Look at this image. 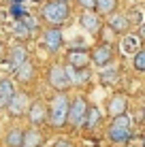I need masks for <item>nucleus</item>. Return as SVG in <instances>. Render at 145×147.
Segmentation results:
<instances>
[{"label": "nucleus", "mask_w": 145, "mask_h": 147, "mask_svg": "<svg viewBox=\"0 0 145 147\" xmlns=\"http://www.w3.org/2000/svg\"><path fill=\"white\" fill-rule=\"evenodd\" d=\"M68 111H71V100H68L66 92H58L49 105V113H47L49 126L51 128H64L68 124Z\"/></svg>", "instance_id": "nucleus-1"}, {"label": "nucleus", "mask_w": 145, "mask_h": 147, "mask_svg": "<svg viewBox=\"0 0 145 147\" xmlns=\"http://www.w3.org/2000/svg\"><path fill=\"white\" fill-rule=\"evenodd\" d=\"M71 15V7L66 0H47L41 7V17L47 24H51V28H60Z\"/></svg>", "instance_id": "nucleus-2"}, {"label": "nucleus", "mask_w": 145, "mask_h": 147, "mask_svg": "<svg viewBox=\"0 0 145 147\" xmlns=\"http://www.w3.org/2000/svg\"><path fill=\"white\" fill-rule=\"evenodd\" d=\"M107 136L111 143H128L132 136L130 128V117L128 115H119V117L111 119V126L107 128Z\"/></svg>", "instance_id": "nucleus-3"}, {"label": "nucleus", "mask_w": 145, "mask_h": 147, "mask_svg": "<svg viewBox=\"0 0 145 147\" xmlns=\"http://www.w3.org/2000/svg\"><path fill=\"white\" fill-rule=\"evenodd\" d=\"M88 100L83 96H77L75 100H71V111H68V124L71 128H81L86 126V117H88Z\"/></svg>", "instance_id": "nucleus-4"}, {"label": "nucleus", "mask_w": 145, "mask_h": 147, "mask_svg": "<svg viewBox=\"0 0 145 147\" xmlns=\"http://www.w3.org/2000/svg\"><path fill=\"white\" fill-rule=\"evenodd\" d=\"M47 79H49V85H51L53 90H58V92H66V88L71 85V79H68V75H66V68L60 66V64H53V66L49 68Z\"/></svg>", "instance_id": "nucleus-5"}, {"label": "nucleus", "mask_w": 145, "mask_h": 147, "mask_svg": "<svg viewBox=\"0 0 145 147\" xmlns=\"http://www.w3.org/2000/svg\"><path fill=\"white\" fill-rule=\"evenodd\" d=\"M7 111L13 115V117L28 115V111H30V98H28V94H26V92H17V94L13 96V100L9 102Z\"/></svg>", "instance_id": "nucleus-6"}, {"label": "nucleus", "mask_w": 145, "mask_h": 147, "mask_svg": "<svg viewBox=\"0 0 145 147\" xmlns=\"http://www.w3.org/2000/svg\"><path fill=\"white\" fill-rule=\"evenodd\" d=\"M43 47L47 49L49 53H56L60 47H62V43H64V36H62V30L60 28H47L43 32Z\"/></svg>", "instance_id": "nucleus-7"}, {"label": "nucleus", "mask_w": 145, "mask_h": 147, "mask_svg": "<svg viewBox=\"0 0 145 147\" xmlns=\"http://www.w3.org/2000/svg\"><path fill=\"white\" fill-rule=\"evenodd\" d=\"M90 58H92V62L96 64L98 68H105V66H109L111 60H113V47L107 45V43H103V45H98V47H94V51L90 53Z\"/></svg>", "instance_id": "nucleus-8"}, {"label": "nucleus", "mask_w": 145, "mask_h": 147, "mask_svg": "<svg viewBox=\"0 0 145 147\" xmlns=\"http://www.w3.org/2000/svg\"><path fill=\"white\" fill-rule=\"evenodd\" d=\"M79 24H81V28L90 34H98L100 28H103V19L96 11H83L81 17H79Z\"/></svg>", "instance_id": "nucleus-9"}, {"label": "nucleus", "mask_w": 145, "mask_h": 147, "mask_svg": "<svg viewBox=\"0 0 145 147\" xmlns=\"http://www.w3.org/2000/svg\"><path fill=\"white\" fill-rule=\"evenodd\" d=\"M7 62H9V68L15 73L24 62H28V49L24 47V45H15V47H11V49H9V60H7Z\"/></svg>", "instance_id": "nucleus-10"}, {"label": "nucleus", "mask_w": 145, "mask_h": 147, "mask_svg": "<svg viewBox=\"0 0 145 147\" xmlns=\"http://www.w3.org/2000/svg\"><path fill=\"white\" fill-rule=\"evenodd\" d=\"M92 62L90 53L86 49H73L68 51V58H66V66H73V68H88V64Z\"/></svg>", "instance_id": "nucleus-11"}, {"label": "nucleus", "mask_w": 145, "mask_h": 147, "mask_svg": "<svg viewBox=\"0 0 145 147\" xmlns=\"http://www.w3.org/2000/svg\"><path fill=\"white\" fill-rule=\"evenodd\" d=\"M119 49H122L124 55H134L137 51H141V38H139V34H126L119 40Z\"/></svg>", "instance_id": "nucleus-12"}, {"label": "nucleus", "mask_w": 145, "mask_h": 147, "mask_svg": "<svg viewBox=\"0 0 145 147\" xmlns=\"http://www.w3.org/2000/svg\"><path fill=\"white\" fill-rule=\"evenodd\" d=\"M126 109H128V100H126V96H122V94H115L111 100H109V105H107V111H109L111 117L126 115Z\"/></svg>", "instance_id": "nucleus-13"}, {"label": "nucleus", "mask_w": 145, "mask_h": 147, "mask_svg": "<svg viewBox=\"0 0 145 147\" xmlns=\"http://www.w3.org/2000/svg\"><path fill=\"white\" fill-rule=\"evenodd\" d=\"M28 119L32 126H43L47 121V109H45L43 102H32L28 111Z\"/></svg>", "instance_id": "nucleus-14"}, {"label": "nucleus", "mask_w": 145, "mask_h": 147, "mask_svg": "<svg viewBox=\"0 0 145 147\" xmlns=\"http://www.w3.org/2000/svg\"><path fill=\"white\" fill-rule=\"evenodd\" d=\"M15 94H17V90H15L11 79H2L0 81V109H7Z\"/></svg>", "instance_id": "nucleus-15"}, {"label": "nucleus", "mask_w": 145, "mask_h": 147, "mask_svg": "<svg viewBox=\"0 0 145 147\" xmlns=\"http://www.w3.org/2000/svg\"><path fill=\"white\" fill-rule=\"evenodd\" d=\"M109 28H111L115 34H126L128 28H130V22H128L126 15L115 13V15H111V17H109Z\"/></svg>", "instance_id": "nucleus-16"}, {"label": "nucleus", "mask_w": 145, "mask_h": 147, "mask_svg": "<svg viewBox=\"0 0 145 147\" xmlns=\"http://www.w3.org/2000/svg\"><path fill=\"white\" fill-rule=\"evenodd\" d=\"M45 143V139H43V134L38 132L36 128H30L24 132V141H22V147H43Z\"/></svg>", "instance_id": "nucleus-17"}, {"label": "nucleus", "mask_w": 145, "mask_h": 147, "mask_svg": "<svg viewBox=\"0 0 145 147\" xmlns=\"http://www.w3.org/2000/svg\"><path fill=\"white\" fill-rule=\"evenodd\" d=\"M34 73H36V70H34V64L28 60V62H24L22 66L15 70V79H17L19 83H28V81L34 79Z\"/></svg>", "instance_id": "nucleus-18"}, {"label": "nucleus", "mask_w": 145, "mask_h": 147, "mask_svg": "<svg viewBox=\"0 0 145 147\" xmlns=\"http://www.w3.org/2000/svg\"><path fill=\"white\" fill-rule=\"evenodd\" d=\"M66 75L71 79V85H79V83H86L90 79V70L88 68H73V66H66Z\"/></svg>", "instance_id": "nucleus-19"}, {"label": "nucleus", "mask_w": 145, "mask_h": 147, "mask_svg": "<svg viewBox=\"0 0 145 147\" xmlns=\"http://www.w3.org/2000/svg\"><path fill=\"white\" fill-rule=\"evenodd\" d=\"M117 0H94V11L98 15H113Z\"/></svg>", "instance_id": "nucleus-20"}, {"label": "nucleus", "mask_w": 145, "mask_h": 147, "mask_svg": "<svg viewBox=\"0 0 145 147\" xmlns=\"http://www.w3.org/2000/svg\"><path fill=\"white\" fill-rule=\"evenodd\" d=\"M100 119H103V115H100V111H98V107H90L88 109V117H86V128L88 130L98 128Z\"/></svg>", "instance_id": "nucleus-21"}, {"label": "nucleus", "mask_w": 145, "mask_h": 147, "mask_svg": "<svg viewBox=\"0 0 145 147\" xmlns=\"http://www.w3.org/2000/svg\"><path fill=\"white\" fill-rule=\"evenodd\" d=\"M22 141H24V132L17 128L9 130L7 136H4V143H7L9 147H22Z\"/></svg>", "instance_id": "nucleus-22"}, {"label": "nucleus", "mask_w": 145, "mask_h": 147, "mask_svg": "<svg viewBox=\"0 0 145 147\" xmlns=\"http://www.w3.org/2000/svg\"><path fill=\"white\" fill-rule=\"evenodd\" d=\"M132 66L139 73H145V49H141V51H137L132 55Z\"/></svg>", "instance_id": "nucleus-23"}, {"label": "nucleus", "mask_w": 145, "mask_h": 147, "mask_svg": "<svg viewBox=\"0 0 145 147\" xmlns=\"http://www.w3.org/2000/svg\"><path fill=\"white\" fill-rule=\"evenodd\" d=\"M13 34H15V36H19V38H28V36H30V30L24 26L22 22H15V26H13Z\"/></svg>", "instance_id": "nucleus-24"}, {"label": "nucleus", "mask_w": 145, "mask_h": 147, "mask_svg": "<svg viewBox=\"0 0 145 147\" xmlns=\"http://www.w3.org/2000/svg\"><path fill=\"white\" fill-rule=\"evenodd\" d=\"M115 79H117V68H109V70H105V73H100L103 83H113Z\"/></svg>", "instance_id": "nucleus-25"}, {"label": "nucleus", "mask_w": 145, "mask_h": 147, "mask_svg": "<svg viewBox=\"0 0 145 147\" xmlns=\"http://www.w3.org/2000/svg\"><path fill=\"white\" fill-rule=\"evenodd\" d=\"M11 15L15 17V22H19L24 15H28V11L22 7V4H11Z\"/></svg>", "instance_id": "nucleus-26"}, {"label": "nucleus", "mask_w": 145, "mask_h": 147, "mask_svg": "<svg viewBox=\"0 0 145 147\" xmlns=\"http://www.w3.org/2000/svg\"><path fill=\"white\" fill-rule=\"evenodd\" d=\"M19 22H22V24H24V26H26V28L30 30V34H32V32H34V30H36V19H34V17H32V15H24V17H22V19H19Z\"/></svg>", "instance_id": "nucleus-27"}, {"label": "nucleus", "mask_w": 145, "mask_h": 147, "mask_svg": "<svg viewBox=\"0 0 145 147\" xmlns=\"http://www.w3.org/2000/svg\"><path fill=\"white\" fill-rule=\"evenodd\" d=\"M126 17H128V22H130V24H139V26L143 24V13L137 11V9H134V11H130Z\"/></svg>", "instance_id": "nucleus-28"}, {"label": "nucleus", "mask_w": 145, "mask_h": 147, "mask_svg": "<svg viewBox=\"0 0 145 147\" xmlns=\"http://www.w3.org/2000/svg\"><path fill=\"white\" fill-rule=\"evenodd\" d=\"M53 147H75L71 139H64V136H60V139L53 143Z\"/></svg>", "instance_id": "nucleus-29"}, {"label": "nucleus", "mask_w": 145, "mask_h": 147, "mask_svg": "<svg viewBox=\"0 0 145 147\" xmlns=\"http://www.w3.org/2000/svg\"><path fill=\"white\" fill-rule=\"evenodd\" d=\"M79 4H81L86 11H94V0H77Z\"/></svg>", "instance_id": "nucleus-30"}, {"label": "nucleus", "mask_w": 145, "mask_h": 147, "mask_svg": "<svg viewBox=\"0 0 145 147\" xmlns=\"http://www.w3.org/2000/svg\"><path fill=\"white\" fill-rule=\"evenodd\" d=\"M139 38L145 40V24H141V30H139Z\"/></svg>", "instance_id": "nucleus-31"}, {"label": "nucleus", "mask_w": 145, "mask_h": 147, "mask_svg": "<svg viewBox=\"0 0 145 147\" xmlns=\"http://www.w3.org/2000/svg\"><path fill=\"white\" fill-rule=\"evenodd\" d=\"M141 147H145V136H143V139H141Z\"/></svg>", "instance_id": "nucleus-32"}, {"label": "nucleus", "mask_w": 145, "mask_h": 147, "mask_svg": "<svg viewBox=\"0 0 145 147\" xmlns=\"http://www.w3.org/2000/svg\"><path fill=\"white\" fill-rule=\"evenodd\" d=\"M0 22H2V15H0Z\"/></svg>", "instance_id": "nucleus-33"}, {"label": "nucleus", "mask_w": 145, "mask_h": 147, "mask_svg": "<svg viewBox=\"0 0 145 147\" xmlns=\"http://www.w3.org/2000/svg\"><path fill=\"white\" fill-rule=\"evenodd\" d=\"M66 2H68V0H66Z\"/></svg>", "instance_id": "nucleus-34"}]
</instances>
